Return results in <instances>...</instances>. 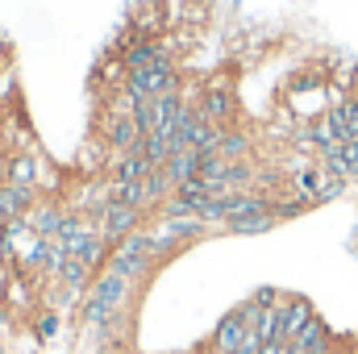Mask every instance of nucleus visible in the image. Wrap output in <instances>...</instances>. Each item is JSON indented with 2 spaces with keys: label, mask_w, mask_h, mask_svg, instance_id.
Wrapping results in <instances>:
<instances>
[{
  "label": "nucleus",
  "mask_w": 358,
  "mask_h": 354,
  "mask_svg": "<svg viewBox=\"0 0 358 354\" xmlns=\"http://www.w3.org/2000/svg\"><path fill=\"white\" fill-rule=\"evenodd\" d=\"M138 296H142V288L138 283H129L125 275H117V271H96V279H92V288L84 292V300H80V309H76V325H100V321H113L117 313H129L134 304H138Z\"/></svg>",
  "instance_id": "f257e3e1"
},
{
  "label": "nucleus",
  "mask_w": 358,
  "mask_h": 354,
  "mask_svg": "<svg viewBox=\"0 0 358 354\" xmlns=\"http://www.w3.org/2000/svg\"><path fill=\"white\" fill-rule=\"evenodd\" d=\"M283 108L292 113V121H317L329 113V71L325 67H300L287 76L283 84Z\"/></svg>",
  "instance_id": "f03ea898"
},
{
  "label": "nucleus",
  "mask_w": 358,
  "mask_h": 354,
  "mask_svg": "<svg viewBox=\"0 0 358 354\" xmlns=\"http://www.w3.org/2000/svg\"><path fill=\"white\" fill-rule=\"evenodd\" d=\"M200 113L204 121L229 129L242 121V100H238V88L234 80H204V96H200Z\"/></svg>",
  "instance_id": "7ed1b4c3"
},
{
  "label": "nucleus",
  "mask_w": 358,
  "mask_h": 354,
  "mask_svg": "<svg viewBox=\"0 0 358 354\" xmlns=\"http://www.w3.org/2000/svg\"><path fill=\"white\" fill-rule=\"evenodd\" d=\"M275 317H279V330H275V342H292L313 317H317V309H313V300L308 296H296V292H283V300H279V309H275Z\"/></svg>",
  "instance_id": "20e7f679"
},
{
  "label": "nucleus",
  "mask_w": 358,
  "mask_h": 354,
  "mask_svg": "<svg viewBox=\"0 0 358 354\" xmlns=\"http://www.w3.org/2000/svg\"><path fill=\"white\" fill-rule=\"evenodd\" d=\"M142 129H138V121H134V113L129 117H100V142L108 146V155H129V150H138L142 146Z\"/></svg>",
  "instance_id": "39448f33"
},
{
  "label": "nucleus",
  "mask_w": 358,
  "mask_h": 354,
  "mask_svg": "<svg viewBox=\"0 0 358 354\" xmlns=\"http://www.w3.org/2000/svg\"><path fill=\"white\" fill-rule=\"evenodd\" d=\"M146 225H150V217H146L142 208L108 204V213H104V221H100V234H104L108 246H117L121 238H129V234H138V229H146Z\"/></svg>",
  "instance_id": "423d86ee"
},
{
  "label": "nucleus",
  "mask_w": 358,
  "mask_h": 354,
  "mask_svg": "<svg viewBox=\"0 0 358 354\" xmlns=\"http://www.w3.org/2000/svg\"><path fill=\"white\" fill-rule=\"evenodd\" d=\"M63 217H67V204H63V196H42L34 208H29V229L38 234V238H55L59 234V225H63Z\"/></svg>",
  "instance_id": "0eeeda50"
},
{
  "label": "nucleus",
  "mask_w": 358,
  "mask_h": 354,
  "mask_svg": "<svg viewBox=\"0 0 358 354\" xmlns=\"http://www.w3.org/2000/svg\"><path fill=\"white\" fill-rule=\"evenodd\" d=\"M242 338H246V317H242V309H229V313L217 321V330H213V338H208V351L213 354H234L242 346Z\"/></svg>",
  "instance_id": "6e6552de"
},
{
  "label": "nucleus",
  "mask_w": 358,
  "mask_h": 354,
  "mask_svg": "<svg viewBox=\"0 0 358 354\" xmlns=\"http://www.w3.org/2000/svg\"><path fill=\"white\" fill-rule=\"evenodd\" d=\"M292 346H296L300 354H329V351H338V346H342V338H338L321 317H313V321L292 338Z\"/></svg>",
  "instance_id": "1a4fd4ad"
},
{
  "label": "nucleus",
  "mask_w": 358,
  "mask_h": 354,
  "mask_svg": "<svg viewBox=\"0 0 358 354\" xmlns=\"http://www.w3.org/2000/svg\"><path fill=\"white\" fill-rule=\"evenodd\" d=\"M225 163H238V159H255V129L250 125H229L225 134H221V150H217Z\"/></svg>",
  "instance_id": "9d476101"
},
{
  "label": "nucleus",
  "mask_w": 358,
  "mask_h": 354,
  "mask_svg": "<svg viewBox=\"0 0 358 354\" xmlns=\"http://www.w3.org/2000/svg\"><path fill=\"white\" fill-rule=\"evenodd\" d=\"M38 163H42V150H29V155H8V159H4V183H25V187H38Z\"/></svg>",
  "instance_id": "9b49d317"
},
{
  "label": "nucleus",
  "mask_w": 358,
  "mask_h": 354,
  "mask_svg": "<svg viewBox=\"0 0 358 354\" xmlns=\"http://www.w3.org/2000/svg\"><path fill=\"white\" fill-rule=\"evenodd\" d=\"M279 225L275 213H250V217H229L225 221V234H238V238H259V234H271Z\"/></svg>",
  "instance_id": "f8f14e48"
},
{
  "label": "nucleus",
  "mask_w": 358,
  "mask_h": 354,
  "mask_svg": "<svg viewBox=\"0 0 358 354\" xmlns=\"http://www.w3.org/2000/svg\"><path fill=\"white\" fill-rule=\"evenodd\" d=\"M63 321H67V317H63L59 309L42 304V309L29 317V330H34V338H38V342H55V338L63 334Z\"/></svg>",
  "instance_id": "ddd939ff"
},
{
  "label": "nucleus",
  "mask_w": 358,
  "mask_h": 354,
  "mask_svg": "<svg viewBox=\"0 0 358 354\" xmlns=\"http://www.w3.org/2000/svg\"><path fill=\"white\" fill-rule=\"evenodd\" d=\"M108 204H129V208H142L146 213L142 179H108Z\"/></svg>",
  "instance_id": "4468645a"
},
{
  "label": "nucleus",
  "mask_w": 358,
  "mask_h": 354,
  "mask_svg": "<svg viewBox=\"0 0 358 354\" xmlns=\"http://www.w3.org/2000/svg\"><path fill=\"white\" fill-rule=\"evenodd\" d=\"M92 279H96V271H92L88 263H80V259H67L55 283H63V288H71V292H80V296H84V292L92 288Z\"/></svg>",
  "instance_id": "2eb2a0df"
},
{
  "label": "nucleus",
  "mask_w": 358,
  "mask_h": 354,
  "mask_svg": "<svg viewBox=\"0 0 358 354\" xmlns=\"http://www.w3.org/2000/svg\"><path fill=\"white\" fill-rule=\"evenodd\" d=\"M196 171H200V159H196V150H179V155H171L167 159V176H171V183H187V179H196Z\"/></svg>",
  "instance_id": "dca6fc26"
},
{
  "label": "nucleus",
  "mask_w": 358,
  "mask_h": 354,
  "mask_svg": "<svg viewBox=\"0 0 358 354\" xmlns=\"http://www.w3.org/2000/svg\"><path fill=\"white\" fill-rule=\"evenodd\" d=\"M134 121H138L142 134H155V129H159V100H142V104L134 108Z\"/></svg>",
  "instance_id": "f3484780"
},
{
  "label": "nucleus",
  "mask_w": 358,
  "mask_h": 354,
  "mask_svg": "<svg viewBox=\"0 0 358 354\" xmlns=\"http://www.w3.org/2000/svg\"><path fill=\"white\" fill-rule=\"evenodd\" d=\"M234 354H263V338L246 330V338H242V346H238V351H234Z\"/></svg>",
  "instance_id": "a211bd4d"
},
{
  "label": "nucleus",
  "mask_w": 358,
  "mask_h": 354,
  "mask_svg": "<svg viewBox=\"0 0 358 354\" xmlns=\"http://www.w3.org/2000/svg\"><path fill=\"white\" fill-rule=\"evenodd\" d=\"M8 283H13V267H0V309L8 300Z\"/></svg>",
  "instance_id": "6ab92c4d"
},
{
  "label": "nucleus",
  "mask_w": 358,
  "mask_h": 354,
  "mask_svg": "<svg viewBox=\"0 0 358 354\" xmlns=\"http://www.w3.org/2000/svg\"><path fill=\"white\" fill-rule=\"evenodd\" d=\"M88 354H129V346H100V351H88Z\"/></svg>",
  "instance_id": "aec40b11"
},
{
  "label": "nucleus",
  "mask_w": 358,
  "mask_h": 354,
  "mask_svg": "<svg viewBox=\"0 0 358 354\" xmlns=\"http://www.w3.org/2000/svg\"><path fill=\"white\" fill-rule=\"evenodd\" d=\"M263 354H275V342H267V346H263Z\"/></svg>",
  "instance_id": "412c9836"
}]
</instances>
